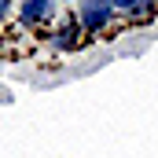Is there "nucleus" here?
Segmentation results:
<instances>
[{"mask_svg":"<svg viewBox=\"0 0 158 158\" xmlns=\"http://www.w3.org/2000/svg\"><path fill=\"white\" fill-rule=\"evenodd\" d=\"M107 19H110L107 0H85L81 4V26L85 30H99V26H107Z\"/></svg>","mask_w":158,"mask_h":158,"instance_id":"nucleus-1","label":"nucleus"},{"mask_svg":"<svg viewBox=\"0 0 158 158\" xmlns=\"http://www.w3.org/2000/svg\"><path fill=\"white\" fill-rule=\"evenodd\" d=\"M52 15V0H26L22 4V19L26 22H44Z\"/></svg>","mask_w":158,"mask_h":158,"instance_id":"nucleus-2","label":"nucleus"},{"mask_svg":"<svg viewBox=\"0 0 158 158\" xmlns=\"http://www.w3.org/2000/svg\"><path fill=\"white\" fill-rule=\"evenodd\" d=\"M55 44H59V48H70V44H77V26H63V30L55 33Z\"/></svg>","mask_w":158,"mask_h":158,"instance_id":"nucleus-3","label":"nucleus"},{"mask_svg":"<svg viewBox=\"0 0 158 158\" xmlns=\"http://www.w3.org/2000/svg\"><path fill=\"white\" fill-rule=\"evenodd\" d=\"M110 7H121V11H132V7H140L143 0H107Z\"/></svg>","mask_w":158,"mask_h":158,"instance_id":"nucleus-4","label":"nucleus"},{"mask_svg":"<svg viewBox=\"0 0 158 158\" xmlns=\"http://www.w3.org/2000/svg\"><path fill=\"white\" fill-rule=\"evenodd\" d=\"M7 11H11V4H7V0H0V19H4Z\"/></svg>","mask_w":158,"mask_h":158,"instance_id":"nucleus-5","label":"nucleus"}]
</instances>
